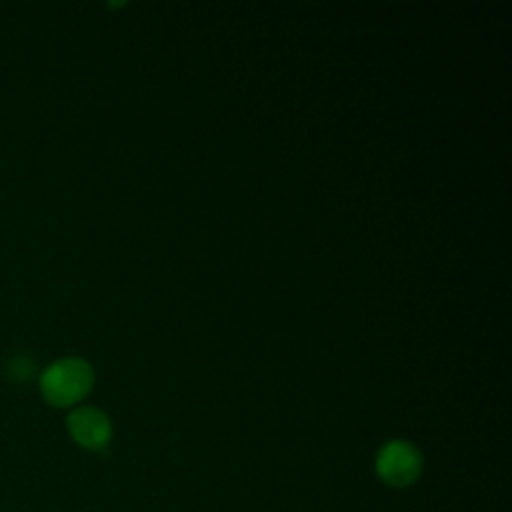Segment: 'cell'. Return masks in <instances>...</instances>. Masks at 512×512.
<instances>
[{
	"mask_svg": "<svg viewBox=\"0 0 512 512\" xmlns=\"http://www.w3.org/2000/svg\"><path fill=\"white\" fill-rule=\"evenodd\" d=\"M94 384L92 366L76 356L52 362L40 376V390L48 404L68 408L84 400Z\"/></svg>",
	"mask_w": 512,
	"mask_h": 512,
	"instance_id": "1",
	"label": "cell"
},
{
	"mask_svg": "<svg viewBox=\"0 0 512 512\" xmlns=\"http://www.w3.org/2000/svg\"><path fill=\"white\" fill-rule=\"evenodd\" d=\"M424 468L422 452L408 440H388L382 444L374 458V472L390 488L412 486Z\"/></svg>",
	"mask_w": 512,
	"mask_h": 512,
	"instance_id": "2",
	"label": "cell"
},
{
	"mask_svg": "<svg viewBox=\"0 0 512 512\" xmlns=\"http://www.w3.org/2000/svg\"><path fill=\"white\" fill-rule=\"evenodd\" d=\"M70 438L84 450L100 452L112 440V422L96 406H80L68 414L66 420Z\"/></svg>",
	"mask_w": 512,
	"mask_h": 512,
	"instance_id": "3",
	"label": "cell"
},
{
	"mask_svg": "<svg viewBox=\"0 0 512 512\" xmlns=\"http://www.w3.org/2000/svg\"><path fill=\"white\" fill-rule=\"evenodd\" d=\"M34 362L32 358L28 356H14L10 362H8V374L14 378V380H28L32 374H34Z\"/></svg>",
	"mask_w": 512,
	"mask_h": 512,
	"instance_id": "4",
	"label": "cell"
}]
</instances>
